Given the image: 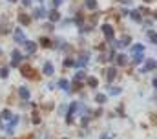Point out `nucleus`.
<instances>
[{
	"label": "nucleus",
	"instance_id": "2",
	"mask_svg": "<svg viewBox=\"0 0 157 139\" xmlns=\"http://www.w3.org/2000/svg\"><path fill=\"white\" fill-rule=\"evenodd\" d=\"M11 57H13V59H11V66H18V64H20V61H22L20 51H18V50H15V51L11 53Z\"/></svg>",
	"mask_w": 157,
	"mask_h": 139
},
{
	"label": "nucleus",
	"instance_id": "11",
	"mask_svg": "<svg viewBox=\"0 0 157 139\" xmlns=\"http://www.w3.org/2000/svg\"><path fill=\"white\" fill-rule=\"evenodd\" d=\"M33 17H35V18H44V17H46V9H44V7H35V9H33Z\"/></svg>",
	"mask_w": 157,
	"mask_h": 139
},
{
	"label": "nucleus",
	"instance_id": "35",
	"mask_svg": "<svg viewBox=\"0 0 157 139\" xmlns=\"http://www.w3.org/2000/svg\"><path fill=\"white\" fill-rule=\"evenodd\" d=\"M22 4L24 6H31V0H22Z\"/></svg>",
	"mask_w": 157,
	"mask_h": 139
},
{
	"label": "nucleus",
	"instance_id": "22",
	"mask_svg": "<svg viewBox=\"0 0 157 139\" xmlns=\"http://www.w3.org/2000/svg\"><path fill=\"white\" fill-rule=\"evenodd\" d=\"M97 84H99V81H97L95 77H88V86H91V88H97Z\"/></svg>",
	"mask_w": 157,
	"mask_h": 139
},
{
	"label": "nucleus",
	"instance_id": "14",
	"mask_svg": "<svg viewBox=\"0 0 157 139\" xmlns=\"http://www.w3.org/2000/svg\"><path fill=\"white\" fill-rule=\"evenodd\" d=\"M115 61H117V64L119 66H124L128 61H126V55L124 53H119V55H115Z\"/></svg>",
	"mask_w": 157,
	"mask_h": 139
},
{
	"label": "nucleus",
	"instance_id": "25",
	"mask_svg": "<svg viewBox=\"0 0 157 139\" xmlns=\"http://www.w3.org/2000/svg\"><path fill=\"white\" fill-rule=\"evenodd\" d=\"M148 38H150V42H152V44H155V42H157V35H155L154 30H150V31H148Z\"/></svg>",
	"mask_w": 157,
	"mask_h": 139
},
{
	"label": "nucleus",
	"instance_id": "6",
	"mask_svg": "<svg viewBox=\"0 0 157 139\" xmlns=\"http://www.w3.org/2000/svg\"><path fill=\"white\" fill-rule=\"evenodd\" d=\"M155 59H148V61H146V64H144V68L141 70V71H154V70H155Z\"/></svg>",
	"mask_w": 157,
	"mask_h": 139
},
{
	"label": "nucleus",
	"instance_id": "10",
	"mask_svg": "<svg viewBox=\"0 0 157 139\" xmlns=\"http://www.w3.org/2000/svg\"><path fill=\"white\" fill-rule=\"evenodd\" d=\"M18 95H20V99L28 101V99H29V90H28L26 86H20V88H18Z\"/></svg>",
	"mask_w": 157,
	"mask_h": 139
},
{
	"label": "nucleus",
	"instance_id": "12",
	"mask_svg": "<svg viewBox=\"0 0 157 139\" xmlns=\"http://www.w3.org/2000/svg\"><path fill=\"white\" fill-rule=\"evenodd\" d=\"M42 71H44V75H53V73H55L53 64H51V62H46V64H44V68H42Z\"/></svg>",
	"mask_w": 157,
	"mask_h": 139
},
{
	"label": "nucleus",
	"instance_id": "33",
	"mask_svg": "<svg viewBox=\"0 0 157 139\" xmlns=\"http://www.w3.org/2000/svg\"><path fill=\"white\" fill-rule=\"evenodd\" d=\"M60 4H62V0H53V6H55V7H59Z\"/></svg>",
	"mask_w": 157,
	"mask_h": 139
},
{
	"label": "nucleus",
	"instance_id": "7",
	"mask_svg": "<svg viewBox=\"0 0 157 139\" xmlns=\"http://www.w3.org/2000/svg\"><path fill=\"white\" fill-rule=\"evenodd\" d=\"M18 22H20L22 26H29L31 17H29V15H26V13H20V15H18Z\"/></svg>",
	"mask_w": 157,
	"mask_h": 139
},
{
	"label": "nucleus",
	"instance_id": "13",
	"mask_svg": "<svg viewBox=\"0 0 157 139\" xmlns=\"http://www.w3.org/2000/svg\"><path fill=\"white\" fill-rule=\"evenodd\" d=\"M49 20H51V24H53V22H57V20H60V13H59L57 9L49 11Z\"/></svg>",
	"mask_w": 157,
	"mask_h": 139
},
{
	"label": "nucleus",
	"instance_id": "23",
	"mask_svg": "<svg viewBox=\"0 0 157 139\" xmlns=\"http://www.w3.org/2000/svg\"><path fill=\"white\" fill-rule=\"evenodd\" d=\"M84 4H86L88 9H95V7H97V0H86Z\"/></svg>",
	"mask_w": 157,
	"mask_h": 139
},
{
	"label": "nucleus",
	"instance_id": "20",
	"mask_svg": "<svg viewBox=\"0 0 157 139\" xmlns=\"http://www.w3.org/2000/svg\"><path fill=\"white\" fill-rule=\"evenodd\" d=\"M39 42H40V46H42V48H51V40H49V38H46V37H42Z\"/></svg>",
	"mask_w": 157,
	"mask_h": 139
},
{
	"label": "nucleus",
	"instance_id": "34",
	"mask_svg": "<svg viewBox=\"0 0 157 139\" xmlns=\"http://www.w3.org/2000/svg\"><path fill=\"white\" fill-rule=\"evenodd\" d=\"M33 123H35V125H39V123H40V117H39V115H35V117H33Z\"/></svg>",
	"mask_w": 157,
	"mask_h": 139
},
{
	"label": "nucleus",
	"instance_id": "18",
	"mask_svg": "<svg viewBox=\"0 0 157 139\" xmlns=\"http://www.w3.org/2000/svg\"><path fill=\"white\" fill-rule=\"evenodd\" d=\"M143 61H144V55L143 53H133V62L135 64H141Z\"/></svg>",
	"mask_w": 157,
	"mask_h": 139
},
{
	"label": "nucleus",
	"instance_id": "26",
	"mask_svg": "<svg viewBox=\"0 0 157 139\" xmlns=\"http://www.w3.org/2000/svg\"><path fill=\"white\" fill-rule=\"evenodd\" d=\"M119 42H121V46H130V42H132V38H130V37H122V38H121Z\"/></svg>",
	"mask_w": 157,
	"mask_h": 139
},
{
	"label": "nucleus",
	"instance_id": "38",
	"mask_svg": "<svg viewBox=\"0 0 157 139\" xmlns=\"http://www.w3.org/2000/svg\"><path fill=\"white\" fill-rule=\"evenodd\" d=\"M9 2H17V0H9Z\"/></svg>",
	"mask_w": 157,
	"mask_h": 139
},
{
	"label": "nucleus",
	"instance_id": "30",
	"mask_svg": "<svg viewBox=\"0 0 157 139\" xmlns=\"http://www.w3.org/2000/svg\"><path fill=\"white\" fill-rule=\"evenodd\" d=\"M110 93L112 95H119L121 93V88H110Z\"/></svg>",
	"mask_w": 157,
	"mask_h": 139
},
{
	"label": "nucleus",
	"instance_id": "17",
	"mask_svg": "<svg viewBox=\"0 0 157 139\" xmlns=\"http://www.w3.org/2000/svg\"><path fill=\"white\" fill-rule=\"evenodd\" d=\"M22 75L24 77H33V70L29 66H22Z\"/></svg>",
	"mask_w": 157,
	"mask_h": 139
},
{
	"label": "nucleus",
	"instance_id": "29",
	"mask_svg": "<svg viewBox=\"0 0 157 139\" xmlns=\"http://www.w3.org/2000/svg\"><path fill=\"white\" fill-rule=\"evenodd\" d=\"M64 66H75V61L73 59H66L64 61Z\"/></svg>",
	"mask_w": 157,
	"mask_h": 139
},
{
	"label": "nucleus",
	"instance_id": "39",
	"mask_svg": "<svg viewBox=\"0 0 157 139\" xmlns=\"http://www.w3.org/2000/svg\"><path fill=\"white\" fill-rule=\"evenodd\" d=\"M0 55H2V50H0Z\"/></svg>",
	"mask_w": 157,
	"mask_h": 139
},
{
	"label": "nucleus",
	"instance_id": "37",
	"mask_svg": "<svg viewBox=\"0 0 157 139\" xmlns=\"http://www.w3.org/2000/svg\"><path fill=\"white\" fill-rule=\"evenodd\" d=\"M143 2H154V0H143Z\"/></svg>",
	"mask_w": 157,
	"mask_h": 139
},
{
	"label": "nucleus",
	"instance_id": "36",
	"mask_svg": "<svg viewBox=\"0 0 157 139\" xmlns=\"http://www.w3.org/2000/svg\"><path fill=\"white\" fill-rule=\"evenodd\" d=\"M122 2H124V4H130V0H122Z\"/></svg>",
	"mask_w": 157,
	"mask_h": 139
},
{
	"label": "nucleus",
	"instance_id": "31",
	"mask_svg": "<svg viewBox=\"0 0 157 139\" xmlns=\"http://www.w3.org/2000/svg\"><path fill=\"white\" fill-rule=\"evenodd\" d=\"M75 22H77L78 26H82V17H80V15H77V18H75Z\"/></svg>",
	"mask_w": 157,
	"mask_h": 139
},
{
	"label": "nucleus",
	"instance_id": "24",
	"mask_svg": "<svg viewBox=\"0 0 157 139\" xmlns=\"http://www.w3.org/2000/svg\"><path fill=\"white\" fill-rule=\"evenodd\" d=\"M95 101H97L99 104L106 103V95H104V93H97V95H95Z\"/></svg>",
	"mask_w": 157,
	"mask_h": 139
},
{
	"label": "nucleus",
	"instance_id": "28",
	"mask_svg": "<svg viewBox=\"0 0 157 139\" xmlns=\"http://www.w3.org/2000/svg\"><path fill=\"white\" fill-rule=\"evenodd\" d=\"M7 75H9V71H7V68H0V77H2V79H6Z\"/></svg>",
	"mask_w": 157,
	"mask_h": 139
},
{
	"label": "nucleus",
	"instance_id": "32",
	"mask_svg": "<svg viewBox=\"0 0 157 139\" xmlns=\"http://www.w3.org/2000/svg\"><path fill=\"white\" fill-rule=\"evenodd\" d=\"M44 28H46V30H55V26H53V24H51V22H49V24H46V26H44Z\"/></svg>",
	"mask_w": 157,
	"mask_h": 139
},
{
	"label": "nucleus",
	"instance_id": "16",
	"mask_svg": "<svg viewBox=\"0 0 157 139\" xmlns=\"http://www.w3.org/2000/svg\"><path fill=\"white\" fill-rule=\"evenodd\" d=\"M59 86H60L64 92H70V82H68L66 79H60V81H59Z\"/></svg>",
	"mask_w": 157,
	"mask_h": 139
},
{
	"label": "nucleus",
	"instance_id": "3",
	"mask_svg": "<svg viewBox=\"0 0 157 139\" xmlns=\"http://www.w3.org/2000/svg\"><path fill=\"white\" fill-rule=\"evenodd\" d=\"M17 125H18V115L11 117V121H9V125H7L6 132H7V134H13V132H15V126H17Z\"/></svg>",
	"mask_w": 157,
	"mask_h": 139
},
{
	"label": "nucleus",
	"instance_id": "40",
	"mask_svg": "<svg viewBox=\"0 0 157 139\" xmlns=\"http://www.w3.org/2000/svg\"><path fill=\"white\" fill-rule=\"evenodd\" d=\"M62 139H68V137H62Z\"/></svg>",
	"mask_w": 157,
	"mask_h": 139
},
{
	"label": "nucleus",
	"instance_id": "1",
	"mask_svg": "<svg viewBox=\"0 0 157 139\" xmlns=\"http://www.w3.org/2000/svg\"><path fill=\"white\" fill-rule=\"evenodd\" d=\"M102 33H104V37H106V38H108V40H113V28H112V26H110V24H104V26H102Z\"/></svg>",
	"mask_w": 157,
	"mask_h": 139
},
{
	"label": "nucleus",
	"instance_id": "5",
	"mask_svg": "<svg viewBox=\"0 0 157 139\" xmlns=\"http://www.w3.org/2000/svg\"><path fill=\"white\" fill-rule=\"evenodd\" d=\"M13 35H15V40H17L18 44H24V42H26V37H24V33H22V30H20V28H17Z\"/></svg>",
	"mask_w": 157,
	"mask_h": 139
},
{
	"label": "nucleus",
	"instance_id": "8",
	"mask_svg": "<svg viewBox=\"0 0 157 139\" xmlns=\"http://www.w3.org/2000/svg\"><path fill=\"white\" fill-rule=\"evenodd\" d=\"M24 46H26V51H28V53H35V51H37V48H39V46H37V42H29V40H26V42H24Z\"/></svg>",
	"mask_w": 157,
	"mask_h": 139
},
{
	"label": "nucleus",
	"instance_id": "21",
	"mask_svg": "<svg viewBox=\"0 0 157 139\" xmlns=\"http://www.w3.org/2000/svg\"><path fill=\"white\" fill-rule=\"evenodd\" d=\"M144 51V48L141 46V44H135V46H132V53H143Z\"/></svg>",
	"mask_w": 157,
	"mask_h": 139
},
{
	"label": "nucleus",
	"instance_id": "19",
	"mask_svg": "<svg viewBox=\"0 0 157 139\" xmlns=\"http://www.w3.org/2000/svg\"><path fill=\"white\" fill-rule=\"evenodd\" d=\"M0 119H2V121H11V112H9V110H4V112L0 113Z\"/></svg>",
	"mask_w": 157,
	"mask_h": 139
},
{
	"label": "nucleus",
	"instance_id": "4",
	"mask_svg": "<svg viewBox=\"0 0 157 139\" xmlns=\"http://www.w3.org/2000/svg\"><path fill=\"white\" fill-rule=\"evenodd\" d=\"M86 64H88V53H82L77 61H75V66H77V68H82V66H86Z\"/></svg>",
	"mask_w": 157,
	"mask_h": 139
},
{
	"label": "nucleus",
	"instance_id": "15",
	"mask_svg": "<svg viewBox=\"0 0 157 139\" xmlns=\"http://www.w3.org/2000/svg\"><path fill=\"white\" fill-rule=\"evenodd\" d=\"M130 17H132L135 22H141V20H143V15H141V11H137V9H135V11H132V13H130Z\"/></svg>",
	"mask_w": 157,
	"mask_h": 139
},
{
	"label": "nucleus",
	"instance_id": "9",
	"mask_svg": "<svg viewBox=\"0 0 157 139\" xmlns=\"http://www.w3.org/2000/svg\"><path fill=\"white\" fill-rule=\"evenodd\" d=\"M104 73H106V81H108V82H112V81L115 79V75H117V70H115V68H108Z\"/></svg>",
	"mask_w": 157,
	"mask_h": 139
},
{
	"label": "nucleus",
	"instance_id": "27",
	"mask_svg": "<svg viewBox=\"0 0 157 139\" xmlns=\"http://www.w3.org/2000/svg\"><path fill=\"white\" fill-rule=\"evenodd\" d=\"M84 77H86V73H84V71H77V73H75V81H78V82H80Z\"/></svg>",
	"mask_w": 157,
	"mask_h": 139
}]
</instances>
